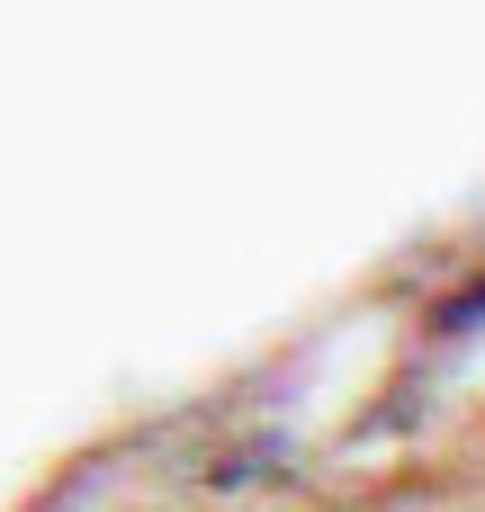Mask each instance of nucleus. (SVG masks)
Listing matches in <instances>:
<instances>
[{"label":"nucleus","mask_w":485,"mask_h":512,"mask_svg":"<svg viewBox=\"0 0 485 512\" xmlns=\"http://www.w3.org/2000/svg\"><path fill=\"white\" fill-rule=\"evenodd\" d=\"M477 315H485V288H468V297L450 306V324H477Z\"/></svg>","instance_id":"nucleus-1"}]
</instances>
